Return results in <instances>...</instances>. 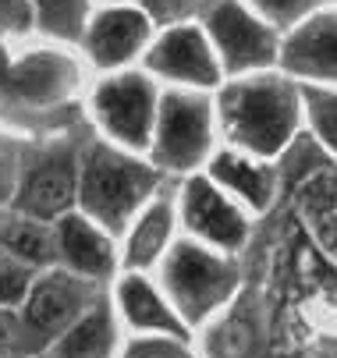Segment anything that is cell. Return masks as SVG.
Listing matches in <instances>:
<instances>
[{"instance_id":"6da1fadb","label":"cell","mask_w":337,"mask_h":358,"mask_svg":"<svg viewBox=\"0 0 337 358\" xmlns=\"http://www.w3.org/2000/svg\"><path fill=\"white\" fill-rule=\"evenodd\" d=\"M82 64L75 46L29 36L0 39V128L18 138H46L85 128Z\"/></svg>"},{"instance_id":"7a4b0ae2","label":"cell","mask_w":337,"mask_h":358,"mask_svg":"<svg viewBox=\"0 0 337 358\" xmlns=\"http://www.w3.org/2000/svg\"><path fill=\"white\" fill-rule=\"evenodd\" d=\"M217 128L234 149L252 157H280L295 145L299 128L306 121L302 82L284 68H263L249 75H234L213 89Z\"/></svg>"},{"instance_id":"3957f363","label":"cell","mask_w":337,"mask_h":358,"mask_svg":"<svg viewBox=\"0 0 337 358\" xmlns=\"http://www.w3.org/2000/svg\"><path fill=\"white\" fill-rule=\"evenodd\" d=\"M164 171L150 160H138V152L85 135L82 164H78V210L96 220L107 234H121L131 220L146 210V202L160 192Z\"/></svg>"},{"instance_id":"277c9868","label":"cell","mask_w":337,"mask_h":358,"mask_svg":"<svg viewBox=\"0 0 337 358\" xmlns=\"http://www.w3.org/2000/svg\"><path fill=\"white\" fill-rule=\"evenodd\" d=\"M85 128L46 135V138H22V167L11 210L57 220L78 206V164H82Z\"/></svg>"},{"instance_id":"5b68a950","label":"cell","mask_w":337,"mask_h":358,"mask_svg":"<svg viewBox=\"0 0 337 358\" xmlns=\"http://www.w3.org/2000/svg\"><path fill=\"white\" fill-rule=\"evenodd\" d=\"M217 107L210 89L171 85L160 92L150 160L164 174H192L213 157Z\"/></svg>"},{"instance_id":"8992f818","label":"cell","mask_w":337,"mask_h":358,"mask_svg":"<svg viewBox=\"0 0 337 358\" xmlns=\"http://www.w3.org/2000/svg\"><path fill=\"white\" fill-rule=\"evenodd\" d=\"M238 287V266L227 252L206 241H174L164 259V294L178 316L196 327L206 323Z\"/></svg>"},{"instance_id":"52a82bcc","label":"cell","mask_w":337,"mask_h":358,"mask_svg":"<svg viewBox=\"0 0 337 358\" xmlns=\"http://www.w3.org/2000/svg\"><path fill=\"white\" fill-rule=\"evenodd\" d=\"M160 92L153 75L142 68H121L107 71L100 82L92 85L85 107L96 128L103 131V138L131 149V152H150L153 142V124H157V107Z\"/></svg>"},{"instance_id":"ba28073f","label":"cell","mask_w":337,"mask_h":358,"mask_svg":"<svg viewBox=\"0 0 337 358\" xmlns=\"http://www.w3.org/2000/svg\"><path fill=\"white\" fill-rule=\"evenodd\" d=\"M96 298H100V280L82 277L68 266L39 270L36 284L29 287L22 309H18L22 351L25 355H43Z\"/></svg>"},{"instance_id":"9c48e42d","label":"cell","mask_w":337,"mask_h":358,"mask_svg":"<svg viewBox=\"0 0 337 358\" xmlns=\"http://www.w3.org/2000/svg\"><path fill=\"white\" fill-rule=\"evenodd\" d=\"M199 25L206 29V36L217 50L224 78L277 68V61H280L284 32H277L266 18H259L245 0H213L203 11Z\"/></svg>"},{"instance_id":"30bf717a","label":"cell","mask_w":337,"mask_h":358,"mask_svg":"<svg viewBox=\"0 0 337 358\" xmlns=\"http://www.w3.org/2000/svg\"><path fill=\"white\" fill-rule=\"evenodd\" d=\"M142 68L171 85H192V89H210V92L224 82L220 57L199 22H178V25L160 29L150 50L142 54Z\"/></svg>"},{"instance_id":"8fae6325","label":"cell","mask_w":337,"mask_h":358,"mask_svg":"<svg viewBox=\"0 0 337 358\" xmlns=\"http://www.w3.org/2000/svg\"><path fill=\"white\" fill-rule=\"evenodd\" d=\"M157 22L146 8L138 4H103L96 8L82 39H78V50L85 54V61L92 68H100L103 75L107 71H121V68H131V61H142V54L150 50L153 36H157Z\"/></svg>"},{"instance_id":"7c38bea8","label":"cell","mask_w":337,"mask_h":358,"mask_svg":"<svg viewBox=\"0 0 337 358\" xmlns=\"http://www.w3.org/2000/svg\"><path fill=\"white\" fill-rule=\"evenodd\" d=\"M181 220L199 241L220 252H238L249 238L242 210L227 199V192L210 174H192L181 185Z\"/></svg>"},{"instance_id":"4fadbf2b","label":"cell","mask_w":337,"mask_h":358,"mask_svg":"<svg viewBox=\"0 0 337 358\" xmlns=\"http://www.w3.org/2000/svg\"><path fill=\"white\" fill-rule=\"evenodd\" d=\"M277 68L299 82L337 85V4H320L306 22L284 32Z\"/></svg>"},{"instance_id":"5bb4252c","label":"cell","mask_w":337,"mask_h":358,"mask_svg":"<svg viewBox=\"0 0 337 358\" xmlns=\"http://www.w3.org/2000/svg\"><path fill=\"white\" fill-rule=\"evenodd\" d=\"M54 231H57V263L82 273V277H92V280H107L114 273V245H110V234L89 220L82 210H68L64 217L54 220Z\"/></svg>"},{"instance_id":"9a60e30c","label":"cell","mask_w":337,"mask_h":358,"mask_svg":"<svg viewBox=\"0 0 337 358\" xmlns=\"http://www.w3.org/2000/svg\"><path fill=\"white\" fill-rule=\"evenodd\" d=\"M206 174L227 195H238L242 202H249L252 210H266L277 195V171L263 157H252V152L234 149V145L213 152L206 164Z\"/></svg>"},{"instance_id":"2e32d148","label":"cell","mask_w":337,"mask_h":358,"mask_svg":"<svg viewBox=\"0 0 337 358\" xmlns=\"http://www.w3.org/2000/svg\"><path fill=\"white\" fill-rule=\"evenodd\" d=\"M117 305L128 320L131 330L138 334H164V337H174V341H185L188 337V323L178 316L174 301L167 294H160L146 277L138 273H128L121 284H117Z\"/></svg>"},{"instance_id":"e0dca14e","label":"cell","mask_w":337,"mask_h":358,"mask_svg":"<svg viewBox=\"0 0 337 358\" xmlns=\"http://www.w3.org/2000/svg\"><path fill=\"white\" fill-rule=\"evenodd\" d=\"M114 344H117L114 309L100 294L39 358H110Z\"/></svg>"},{"instance_id":"ac0fdd59","label":"cell","mask_w":337,"mask_h":358,"mask_svg":"<svg viewBox=\"0 0 337 358\" xmlns=\"http://www.w3.org/2000/svg\"><path fill=\"white\" fill-rule=\"evenodd\" d=\"M171 231H174V199L167 192H157V199H150L146 210H142L128 227L124 266L128 270L153 266L164 255V248L171 245Z\"/></svg>"},{"instance_id":"d6986e66","label":"cell","mask_w":337,"mask_h":358,"mask_svg":"<svg viewBox=\"0 0 337 358\" xmlns=\"http://www.w3.org/2000/svg\"><path fill=\"white\" fill-rule=\"evenodd\" d=\"M0 248L25 259L36 270L57 266V231L50 220H39L18 210H0Z\"/></svg>"},{"instance_id":"ffe728a7","label":"cell","mask_w":337,"mask_h":358,"mask_svg":"<svg viewBox=\"0 0 337 358\" xmlns=\"http://www.w3.org/2000/svg\"><path fill=\"white\" fill-rule=\"evenodd\" d=\"M302 220L313 231L316 245L337 259V174L334 171H313L299 188Z\"/></svg>"},{"instance_id":"44dd1931","label":"cell","mask_w":337,"mask_h":358,"mask_svg":"<svg viewBox=\"0 0 337 358\" xmlns=\"http://www.w3.org/2000/svg\"><path fill=\"white\" fill-rule=\"evenodd\" d=\"M92 18V0H32V22L43 39L78 46Z\"/></svg>"},{"instance_id":"7402d4cb","label":"cell","mask_w":337,"mask_h":358,"mask_svg":"<svg viewBox=\"0 0 337 358\" xmlns=\"http://www.w3.org/2000/svg\"><path fill=\"white\" fill-rule=\"evenodd\" d=\"M302 107H306V124L313 138L330 157H337V85L302 82Z\"/></svg>"},{"instance_id":"603a6c76","label":"cell","mask_w":337,"mask_h":358,"mask_svg":"<svg viewBox=\"0 0 337 358\" xmlns=\"http://www.w3.org/2000/svg\"><path fill=\"white\" fill-rule=\"evenodd\" d=\"M36 277H39L36 266H29L25 259H18V255L0 248V305L22 309V301H25L29 287L36 284Z\"/></svg>"},{"instance_id":"cb8c5ba5","label":"cell","mask_w":337,"mask_h":358,"mask_svg":"<svg viewBox=\"0 0 337 358\" xmlns=\"http://www.w3.org/2000/svg\"><path fill=\"white\" fill-rule=\"evenodd\" d=\"M245 4L259 18H266L277 32H292L299 22H306L320 8V0H245Z\"/></svg>"},{"instance_id":"d4e9b609","label":"cell","mask_w":337,"mask_h":358,"mask_svg":"<svg viewBox=\"0 0 337 358\" xmlns=\"http://www.w3.org/2000/svg\"><path fill=\"white\" fill-rule=\"evenodd\" d=\"M18 167H22V138L0 128V210H8L15 199Z\"/></svg>"},{"instance_id":"484cf974","label":"cell","mask_w":337,"mask_h":358,"mask_svg":"<svg viewBox=\"0 0 337 358\" xmlns=\"http://www.w3.org/2000/svg\"><path fill=\"white\" fill-rule=\"evenodd\" d=\"M32 0H0V39H15V36H32Z\"/></svg>"},{"instance_id":"4316f807","label":"cell","mask_w":337,"mask_h":358,"mask_svg":"<svg viewBox=\"0 0 337 358\" xmlns=\"http://www.w3.org/2000/svg\"><path fill=\"white\" fill-rule=\"evenodd\" d=\"M22 351V323H18V309L0 305V355Z\"/></svg>"},{"instance_id":"83f0119b","label":"cell","mask_w":337,"mask_h":358,"mask_svg":"<svg viewBox=\"0 0 337 358\" xmlns=\"http://www.w3.org/2000/svg\"><path fill=\"white\" fill-rule=\"evenodd\" d=\"M128 358H185L178 348L164 344V337H150V344H138Z\"/></svg>"},{"instance_id":"f1b7e54d","label":"cell","mask_w":337,"mask_h":358,"mask_svg":"<svg viewBox=\"0 0 337 358\" xmlns=\"http://www.w3.org/2000/svg\"><path fill=\"white\" fill-rule=\"evenodd\" d=\"M0 358H32V355H25V351H11V355H0Z\"/></svg>"},{"instance_id":"f546056e","label":"cell","mask_w":337,"mask_h":358,"mask_svg":"<svg viewBox=\"0 0 337 358\" xmlns=\"http://www.w3.org/2000/svg\"><path fill=\"white\" fill-rule=\"evenodd\" d=\"M320 4H337V0H320Z\"/></svg>"}]
</instances>
